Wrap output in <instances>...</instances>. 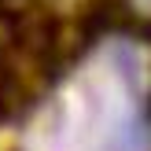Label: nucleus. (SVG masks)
Wrapping results in <instances>:
<instances>
[{
	"instance_id": "f257e3e1",
	"label": "nucleus",
	"mask_w": 151,
	"mask_h": 151,
	"mask_svg": "<svg viewBox=\"0 0 151 151\" xmlns=\"http://www.w3.org/2000/svg\"><path fill=\"white\" fill-rule=\"evenodd\" d=\"M137 7L140 11H151V0H137Z\"/></svg>"
}]
</instances>
